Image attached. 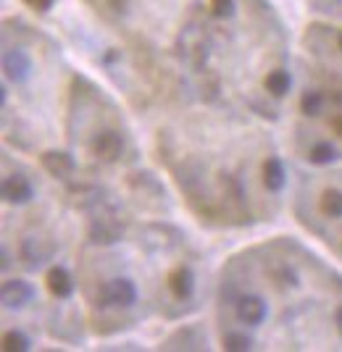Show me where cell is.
I'll list each match as a JSON object with an SVG mask.
<instances>
[{"label": "cell", "mask_w": 342, "mask_h": 352, "mask_svg": "<svg viewBox=\"0 0 342 352\" xmlns=\"http://www.w3.org/2000/svg\"><path fill=\"white\" fill-rule=\"evenodd\" d=\"M34 197V187L24 174H8L3 179V200L11 206H24Z\"/></svg>", "instance_id": "2"}, {"label": "cell", "mask_w": 342, "mask_h": 352, "mask_svg": "<svg viewBox=\"0 0 342 352\" xmlns=\"http://www.w3.org/2000/svg\"><path fill=\"white\" fill-rule=\"evenodd\" d=\"M92 153L100 158V161H119L121 150H124V142H121L119 132H114V129H103V132L95 134V140H92Z\"/></svg>", "instance_id": "5"}, {"label": "cell", "mask_w": 342, "mask_h": 352, "mask_svg": "<svg viewBox=\"0 0 342 352\" xmlns=\"http://www.w3.org/2000/svg\"><path fill=\"white\" fill-rule=\"evenodd\" d=\"M3 350H8V352H14V350H30V339L24 337L21 331L11 329V331H6V334H3Z\"/></svg>", "instance_id": "15"}, {"label": "cell", "mask_w": 342, "mask_h": 352, "mask_svg": "<svg viewBox=\"0 0 342 352\" xmlns=\"http://www.w3.org/2000/svg\"><path fill=\"white\" fill-rule=\"evenodd\" d=\"M287 182V174H284V166L277 155H271L264 161V187L268 192H279Z\"/></svg>", "instance_id": "10"}, {"label": "cell", "mask_w": 342, "mask_h": 352, "mask_svg": "<svg viewBox=\"0 0 342 352\" xmlns=\"http://www.w3.org/2000/svg\"><path fill=\"white\" fill-rule=\"evenodd\" d=\"M169 289L171 294L177 297V300H190L195 292V276L190 268H184V265H179L177 271L169 276Z\"/></svg>", "instance_id": "8"}, {"label": "cell", "mask_w": 342, "mask_h": 352, "mask_svg": "<svg viewBox=\"0 0 342 352\" xmlns=\"http://www.w3.org/2000/svg\"><path fill=\"white\" fill-rule=\"evenodd\" d=\"M334 326H337V331H340V337H342V305L337 308V313H334Z\"/></svg>", "instance_id": "19"}, {"label": "cell", "mask_w": 342, "mask_h": 352, "mask_svg": "<svg viewBox=\"0 0 342 352\" xmlns=\"http://www.w3.org/2000/svg\"><path fill=\"white\" fill-rule=\"evenodd\" d=\"M3 72H6V79H11V82H24L32 72L30 53L21 47H8L3 53Z\"/></svg>", "instance_id": "3"}, {"label": "cell", "mask_w": 342, "mask_h": 352, "mask_svg": "<svg viewBox=\"0 0 342 352\" xmlns=\"http://www.w3.org/2000/svg\"><path fill=\"white\" fill-rule=\"evenodd\" d=\"M306 158L313 166H327V163H332L337 158V147L332 145V142H316V145L308 147V155Z\"/></svg>", "instance_id": "13"}, {"label": "cell", "mask_w": 342, "mask_h": 352, "mask_svg": "<svg viewBox=\"0 0 342 352\" xmlns=\"http://www.w3.org/2000/svg\"><path fill=\"white\" fill-rule=\"evenodd\" d=\"M134 302H137V287L127 276L105 281L98 292V305H103V308H129Z\"/></svg>", "instance_id": "1"}, {"label": "cell", "mask_w": 342, "mask_h": 352, "mask_svg": "<svg viewBox=\"0 0 342 352\" xmlns=\"http://www.w3.org/2000/svg\"><path fill=\"white\" fill-rule=\"evenodd\" d=\"M266 316H268V308L264 297H258V294H242L237 300L239 323H245V326H258V323L266 321Z\"/></svg>", "instance_id": "4"}, {"label": "cell", "mask_w": 342, "mask_h": 352, "mask_svg": "<svg viewBox=\"0 0 342 352\" xmlns=\"http://www.w3.org/2000/svg\"><path fill=\"white\" fill-rule=\"evenodd\" d=\"M319 208L327 219H342V192L340 190H324Z\"/></svg>", "instance_id": "12"}, {"label": "cell", "mask_w": 342, "mask_h": 352, "mask_svg": "<svg viewBox=\"0 0 342 352\" xmlns=\"http://www.w3.org/2000/svg\"><path fill=\"white\" fill-rule=\"evenodd\" d=\"M32 297H34V289H32V284H27V281L21 279L3 281V305L6 308H24Z\"/></svg>", "instance_id": "6"}, {"label": "cell", "mask_w": 342, "mask_h": 352, "mask_svg": "<svg viewBox=\"0 0 342 352\" xmlns=\"http://www.w3.org/2000/svg\"><path fill=\"white\" fill-rule=\"evenodd\" d=\"M211 8L219 19H226L235 14V0H211Z\"/></svg>", "instance_id": "17"}, {"label": "cell", "mask_w": 342, "mask_h": 352, "mask_svg": "<svg viewBox=\"0 0 342 352\" xmlns=\"http://www.w3.org/2000/svg\"><path fill=\"white\" fill-rule=\"evenodd\" d=\"M224 347L226 350H250L253 347V339L250 337H245V334H226L224 337Z\"/></svg>", "instance_id": "16"}, {"label": "cell", "mask_w": 342, "mask_h": 352, "mask_svg": "<svg viewBox=\"0 0 342 352\" xmlns=\"http://www.w3.org/2000/svg\"><path fill=\"white\" fill-rule=\"evenodd\" d=\"M32 8H37V11H47L50 6H53V0H27Z\"/></svg>", "instance_id": "18"}, {"label": "cell", "mask_w": 342, "mask_h": 352, "mask_svg": "<svg viewBox=\"0 0 342 352\" xmlns=\"http://www.w3.org/2000/svg\"><path fill=\"white\" fill-rule=\"evenodd\" d=\"M264 87H266L268 95H274V98H284V95L290 92V87H292V79H290V74L284 72V69H274V72L266 74Z\"/></svg>", "instance_id": "11"}, {"label": "cell", "mask_w": 342, "mask_h": 352, "mask_svg": "<svg viewBox=\"0 0 342 352\" xmlns=\"http://www.w3.org/2000/svg\"><path fill=\"white\" fill-rule=\"evenodd\" d=\"M340 50H342V34H340Z\"/></svg>", "instance_id": "20"}, {"label": "cell", "mask_w": 342, "mask_h": 352, "mask_svg": "<svg viewBox=\"0 0 342 352\" xmlns=\"http://www.w3.org/2000/svg\"><path fill=\"white\" fill-rule=\"evenodd\" d=\"M43 168L50 176H56V179H66V176H72V171H74V161H72V155H66V153L50 150V153L43 155Z\"/></svg>", "instance_id": "9"}, {"label": "cell", "mask_w": 342, "mask_h": 352, "mask_svg": "<svg viewBox=\"0 0 342 352\" xmlns=\"http://www.w3.org/2000/svg\"><path fill=\"white\" fill-rule=\"evenodd\" d=\"M45 287H47V292L53 294V297L66 300V297H72V292H74V279H72V274L63 265H53L47 271V276H45Z\"/></svg>", "instance_id": "7"}, {"label": "cell", "mask_w": 342, "mask_h": 352, "mask_svg": "<svg viewBox=\"0 0 342 352\" xmlns=\"http://www.w3.org/2000/svg\"><path fill=\"white\" fill-rule=\"evenodd\" d=\"M324 95L319 92V89H306L303 92V98H300V111L306 113V116H321V111H324Z\"/></svg>", "instance_id": "14"}]
</instances>
